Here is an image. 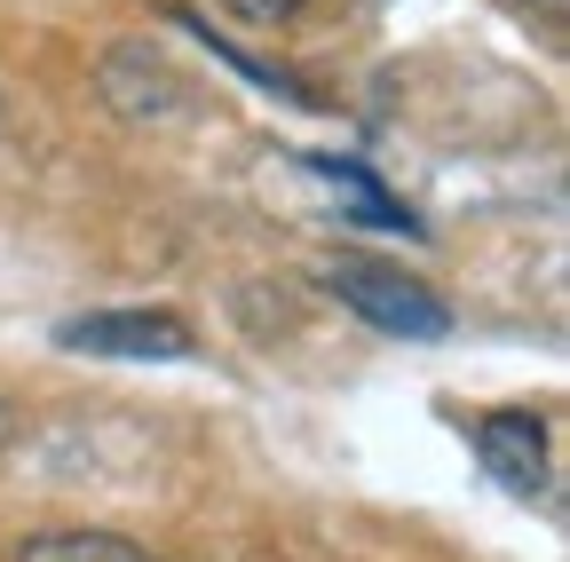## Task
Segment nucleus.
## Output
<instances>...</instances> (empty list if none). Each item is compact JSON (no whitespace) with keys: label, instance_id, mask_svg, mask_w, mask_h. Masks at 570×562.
Returning a JSON list of instances; mask_svg holds the SVG:
<instances>
[{"label":"nucleus","instance_id":"nucleus-1","mask_svg":"<svg viewBox=\"0 0 570 562\" xmlns=\"http://www.w3.org/2000/svg\"><path fill=\"white\" fill-rule=\"evenodd\" d=\"M325 286H333L341 309H356L365 325H381V333H396V341H444V333H452V309L428 294L420 277H404L396 262L341 254V262L325 269Z\"/></svg>","mask_w":570,"mask_h":562},{"label":"nucleus","instance_id":"nucleus-2","mask_svg":"<svg viewBox=\"0 0 570 562\" xmlns=\"http://www.w3.org/2000/svg\"><path fill=\"white\" fill-rule=\"evenodd\" d=\"M63 348H80V357H190V325L167 317V309H96V317H71L56 325Z\"/></svg>","mask_w":570,"mask_h":562},{"label":"nucleus","instance_id":"nucleus-3","mask_svg":"<svg viewBox=\"0 0 570 562\" xmlns=\"http://www.w3.org/2000/svg\"><path fill=\"white\" fill-rule=\"evenodd\" d=\"M96 80H104V103H111L119 119H175V111H183V72H175L159 48H142V40L111 48Z\"/></svg>","mask_w":570,"mask_h":562},{"label":"nucleus","instance_id":"nucleus-4","mask_svg":"<svg viewBox=\"0 0 570 562\" xmlns=\"http://www.w3.org/2000/svg\"><path fill=\"white\" fill-rule=\"evenodd\" d=\"M475 452H483V467L508 483V491H523V500L547 483V428H539L531 412H491L483 428H475Z\"/></svg>","mask_w":570,"mask_h":562},{"label":"nucleus","instance_id":"nucleus-5","mask_svg":"<svg viewBox=\"0 0 570 562\" xmlns=\"http://www.w3.org/2000/svg\"><path fill=\"white\" fill-rule=\"evenodd\" d=\"M302 167H309L317 183H333V190H341V198L356 206V223H373V230H420V223L404 215V198H389V190H381V183H373L365 167H356V159H333V151H309Z\"/></svg>","mask_w":570,"mask_h":562},{"label":"nucleus","instance_id":"nucleus-6","mask_svg":"<svg viewBox=\"0 0 570 562\" xmlns=\"http://www.w3.org/2000/svg\"><path fill=\"white\" fill-rule=\"evenodd\" d=\"M17 562H151V554L119 531H40V539H24Z\"/></svg>","mask_w":570,"mask_h":562},{"label":"nucleus","instance_id":"nucleus-7","mask_svg":"<svg viewBox=\"0 0 570 562\" xmlns=\"http://www.w3.org/2000/svg\"><path fill=\"white\" fill-rule=\"evenodd\" d=\"M223 9H230V17H246V24H285V17L302 9V0H223Z\"/></svg>","mask_w":570,"mask_h":562},{"label":"nucleus","instance_id":"nucleus-8","mask_svg":"<svg viewBox=\"0 0 570 562\" xmlns=\"http://www.w3.org/2000/svg\"><path fill=\"white\" fill-rule=\"evenodd\" d=\"M9 436H17V420H9V404H0V444H9Z\"/></svg>","mask_w":570,"mask_h":562},{"label":"nucleus","instance_id":"nucleus-9","mask_svg":"<svg viewBox=\"0 0 570 562\" xmlns=\"http://www.w3.org/2000/svg\"><path fill=\"white\" fill-rule=\"evenodd\" d=\"M562 9H570V0H547V17H562Z\"/></svg>","mask_w":570,"mask_h":562}]
</instances>
